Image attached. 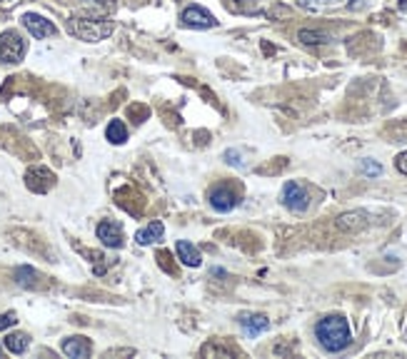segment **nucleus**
<instances>
[{"label": "nucleus", "mask_w": 407, "mask_h": 359, "mask_svg": "<svg viewBox=\"0 0 407 359\" xmlns=\"http://www.w3.org/2000/svg\"><path fill=\"white\" fill-rule=\"evenodd\" d=\"M0 354H3V349H0Z\"/></svg>", "instance_id": "25"}, {"label": "nucleus", "mask_w": 407, "mask_h": 359, "mask_svg": "<svg viewBox=\"0 0 407 359\" xmlns=\"http://www.w3.org/2000/svg\"><path fill=\"white\" fill-rule=\"evenodd\" d=\"M25 182H28V187L33 192H48L50 187L56 185V175L45 168H33L25 175Z\"/></svg>", "instance_id": "8"}, {"label": "nucleus", "mask_w": 407, "mask_h": 359, "mask_svg": "<svg viewBox=\"0 0 407 359\" xmlns=\"http://www.w3.org/2000/svg\"><path fill=\"white\" fill-rule=\"evenodd\" d=\"M365 3H370V0H352V3H350V8H352V11H358V8H363Z\"/></svg>", "instance_id": "22"}, {"label": "nucleus", "mask_w": 407, "mask_h": 359, "mask_svg": "<svg viewBox=\"0 0 407 359\" xmlns=\"http://www.w3.org/2000/svg\"><path fill=\"white\" fill-rule=\"evenodd\" d=\"M40 272H35L33 267H18L15 270V282L23 287H40Z\"/></svg>", "instance_id": "14"}, {"label": "nucleus", "mask_w": 407, "mask_h": 359, "mask_svg": "<svg viewBox=\"0 0 407 359\" xmlns=\"http://www.w3.org/2000/svg\"><path fill=\"white\" fill-rule=\"evenodd\" d=\"M68 27H70V33L75 38L85 40V43H100L115 30V25L111 20H90V18H73L68 23Z\"/></svg>", "instance_id": "2"}, {"label": "nucleus", "mask_w": 407, "mask_h": 359, "mask_svg": "<svg viewBox=\"0 0 407 359\" xmlns=\"http://www.w3.org/2000/svg\"><path fill=\"white\" fill-rule=\"evenodd\" d=\"M280 200L290 213H305L310 207V192L308 187L300 185V182H287V185L282 187Z\"/></svg>", "instance_id": "3"}, {"label": "nucleus", "mask_w": 407, "mask_h": 359, "mask_svg": "<svg viewBox=\"0 0 407 359\" xmlns=\"http://www.w3.org/2000/svg\"><path fill=\"white\" fill-rule=\"evenodd\" d=\"M6 349L13 354H23L25 349H28V334H23V332H13L6 337Z\"/></svg>", "instance_id": "16"}, {"label": "nucleus", "mask_w": 407, "mask_h": 359, "mask_svg": "<svg viewBox=\"0 0 407 359\" xmlns=\"http://www.w3.org/2000/svg\"><path fill=\"white\" fill-rule=\"evenodd\" d=\"M240 327L248 337H258L260 332H265V329L270 327V320L265 315H242Z\"/></svg>", "instance_id": "12"}, {"label": "nucleus", "mask_w": 407, "mask_h": 359, "mask_svg": "<svg viewBox=\"0 0 407 359\" xmlns=\"http://www.w3.org/2000/svg\"><path fill=\"white\" fill-rule=\"evenodd\" d=\"M210 205H213V210H218V213H230V210L237 207V195L230 187L220 185L215 187V190H210Z\"/></svg>", "instance_id": "7"}, {"label": "nucleus", "mask_w": 407, "mask_h": 359, "mask_svg": "<svg viewBox=\"0 0 407 359\" xmlns=\"http://www.w3.org/2000/svg\"><path fill=\"white\" fill-rule=\"evenodd\" d=\"M90 352H93V347H90V342L85 337H70L63 342V354H68L73 359H85L90 357Z\"/></svg>", "instance_id": "11"}, {"label": "nucleus", "mask_w": 407, "mask_h": 359, "mask_svg": "<svg viewBox=\"0 0 407 359\" xmlns=\"http://www.w3.org/2000/svg\"><path fill=\"white\" fill-rule=\"evenodd\" d=\"M95 234H98V239L105 247H115L118 250V247L125 245V237H123L120 225H115V222H100L98 229H95Z\"/></svg>", "instance_id": "9"}, {"label": "nucleus", "mask_w": 407, "mask_h": 359, "mask_svg": "<svg viewBox=\"0 0 407 359\" xmlns=\"http://www.w3.org/2000/svg\"><path fill=\"white\" fill-rule=\"evenodd\" d=\"M395 168L400 170L402 175H407V153H402L400 158L395 160Z\"/></svg>", "instance_id": "21"}, {"label": "nucleus", "mask_w": 407, "mask_h": 359, "mask_svg": "<svg viewBox=\"0 0 407 359\" xmlns=\"http://www.w3.org/2000/svg\"><path fill=\"white\" fill-rule=\"evenodd\" d=\"M297 40L305 45H325V43H330V35L318 33V30H308V27H305V30L297 33Z\"/></svg>", "instance_id": "17"}, {"label": "nucleus", "mask_w": 407, "mask_h": 359, "mask_svg": "<svg viewBox=\"0 0 407 359\" xmlns=\"http://www.w3.org/2000/svg\"><path fill=\"white\" fill-rule=\"evenodd\" d=\"M0 3H11V0H0Z\"/></svg>", "instance_id": "24"}, {"label": "nucleus", "mask_w": 407, "mask_h": 359, "mask_svg": "<svg viewBox=\"0 0 407 359\" xmlns=\"http://www.w3.org/2000/svg\"><path fill=\"white\" fill-rule=\"evenodd\" d=\"M363 218L360 213H352V215H342L340 220H337V227H342V229H350V227H358V220Z\"/></svg>", "instance_id": "18"}, {"label": "nucleus", "mask_w": 407, "mask_h": 359, "mask_svg": "<svg viewBox=\"0 0 407 359\" xmlns=\"http://www.w3.org/2000/svg\"><path fill=\"white\" fill-rule=\"evenodd\" d=\"M175 252H177V260H180L182 265H187V267H200V262H203V255H200V250L190 245L187 239H177Z\"/></svg>", "instance_id": "10"}, {"label": "nucleus", "mask_w": 407, "mask_h": 359, "mask_svg": "<svg viewBox=\"0 0 407 359\" xmlns=\"http://www.w3.org/2000/svg\"><path fill=\"white\" fill-rule=\"evenodd\" d=\"M23 25L28 27V33L38 40H45V38H53L58 33V27L48 20V18L38 15V13H25L23 15Z\"/></svg>", "instance_id": "6"}, {"label": "nucleus", "mask_w": 407, "mask_h": 359, "mask_svg": "<svg viewBox=\"0 0 407 359\" xmlns=\"http://www.w3.org/2000/svg\"><path fill=\"white\" fill-rule=\"evenodd\" d=\"M180 20L185 27H198V30H208V27H215L218 20H215L213 13H208L203 6H187L185 11L180 13Z\"/></svg>", "instance_id": "5"}, {"label": "nucleus", "mask_w": 407, "mask_h": 359, "mask_svg": "<svg viewBox=\"0 0 407 359\" xmlns=\"http://www.w3.org/2000/svg\"><path fill=\"white\" fill-rule=\"evenodd\" d=\"M105 137H108L113 145H123V142L127 140V127L123 125L120 120H113L111 125H108V130H105Z\"/></svg>", "instance_id": "15"}, {"label": "nucleus", "mask_w": 407, "mask_h": 359, "mask_svg": "<svg viewBox=\"0 0 407 359\" xmlns=\"http://www.w3.org/2000/svg\"><path fill=\"white\" fill-rule=\"evenodd\" d=\"M18 322V317H15V312H8V315H0V332L3 329H8V327H13Z\"/></svg>", "instance_id": "19"}, {"label": "nucleus", "mask_w": 407, "mask_h": 359, "mask_svg": "<svg viewBox=\"0 0 407 359\" xmlns=\"http://www.w3.org/2000/svg\"><path fill=\"white\" fill-rule=\"evenodd\" d=\"M163 234H165V227H163V222H150L148 227H143V229H138V234H135V242L138 245H143V247H148V245H153V242H160L163 239Z\"/></svg>", "instance_id": "13"}, {"label": "nucleus", "mask_w": 407, "mask_h": 359, "mask_svg": "<svg viewBox=\"0 0 407 359\" xmlns=\"http://www.w3.org/2000/svg\"><path fill=\"white\" fill-rule=\"evenodd\" d=\"M235 3H237V6H248L250 0H235Z\"/></svg>", "instance_id": "23"}, {"label": "nucleus", "mask_w": 407, "mask_h": 359, "mask_svg": "<svg viewBox=\"0 0 407 359\" xmlns=\"http://www.w3.org/2000/svg\"><path fill=\"white\" fill-rule=\"evenodd\" d=\"M363 172H365V175H380V172H382V168H380L377 163H370V160H363Z\"/></svg>", "instance_id": "20"}, {"label": "nucleus", "mask_w": 407, "mask_h": 359, "mask_svg": "<svg viewBox=\"0 0 407 359\" xmlns=\"http://www.w3.org/2000/svg\"><path fill=\"white\" fill-rule=\"evenodd\" d=\"M25 58V40L15 30H6L0 35V60L3 63H20Z\"/></svg>", "instance_id": "4"}, {"label": "nucleus", "mask_w": 407, "mask_h": 359, "mask_svg": "<svg viewBox=\"0 0 407 359\" xmlns=\"http://www.w3.org/2000/svg\"><path fill=\"white\" fill-rule=\"evenodd\" d=\"M315 337H318L320 347L327 349V352H342V349L350 347L352 332L350 325H347L345 317H325L315 327Z\"/></svg>", "instance_id": "1"}]
</instances>
